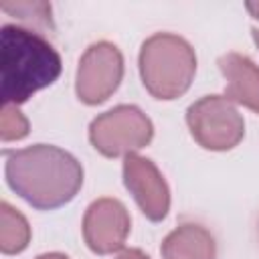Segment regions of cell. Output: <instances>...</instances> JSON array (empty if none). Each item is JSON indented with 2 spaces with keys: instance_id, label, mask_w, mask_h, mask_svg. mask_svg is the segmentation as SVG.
<instances>
[{
  "instance_id": "1",
  "label": "cell",
  "mask_w": 259,
  "mask_h": 259,
  "mask_svg": "<svg viewBox=\"0 0 259 259\" xmlns=\"http://www.w3.org/2000/svg\"><path fill=\"white\" fill-rule=\"evenodd\" d=\"M6 182L38 210H53L75 198L83 184V168L69 152L34 144L22 150L6 152Z\"/></svg>"
},
{
  "instance_id": "2",
  "label": "cell",
  "mask_w": 259,
  "mask_h": 259,
  "mask_svg": "<svg viewBox=\"0 0 259 259\" xmlns=\"http://www.w3.org/2000/svg\"><path fill=\"white\" fill-rule=\"evenodd\" d=\"M61 75V57L36 30L4 24L0 28L2 105H20Z\"/></svg>"
},
{
  "instance_id": "3",
  "label": "cell",
  "mask_w": 259,
  "mask_h": 259,
  "mask_svg": "<svg viewBox=\"0 0 259 259\" xmlns=\"http://www.w3.org/2000/svg\"><path fill=\"white\" fill-rule=\"evenodd\" d=\"M140 77L156 99L184 95L196 73V55L188 40L172 32H156L142 42Z\"/></svg>"
},
{
  "instance_id": "4",
  "label": "cell",
  "mask_w": 259,
  "mask_h": 259,
  "mask_svg": "<svg viewBox=\"0 0 259 259\" xmlns=\"http://www.w3.org/2000/svg\"><path fill=\"white\" fill-rule=\"evenodd\" d=\"M154 138L150 117L136 105H117L97 115L89 125V140L93 148L107 156H127L148 146Z\"/></svg>"
},
{
  "instance_id": "5",
  "label": "cell",
  "mask_w": 259,
  "mask_h": 259,
  "mask_svg": "<svg viewBox=\"0 0 259 259\" xmlns=\"http://www.w3.org/2000/svg\"><path fill=\"white\" fill-rule=\"evenodd\" d=\"M190 136L206 150L225 152L245 136L243 115L225 95H204L186 109Z\"/></svg>"
},
{
  "instance_id": "6",
  "label": "cell",
  "mask_w": 259,
  "mask_h": 259,
  "mask_svg": "<svg viewBox=\"0 0 259 259\" xmlns=\"http://www.w3.org/2000/svg\"><path fill=\"white\" fill-rule=\"evenodd\" d=\"M123 55L107 40L93 42L79 59L75 93L87 105L103 103L121 83Z\"/></svg>"
},
{
  "instance_id": "7",
  "label": "cell",
  "mask_w": 259,
  "mask_h": 259,
  "mask_svg": "<svg viewBox=\"0 0 259 259\" xmlns=\"http://www.w3.org/2000/svg\"><path fill=\"white\" fill-rule=\"evenodd\" d=\"M130 212L115 198L93 200L83 217V237L87 247L97 255H109L125 245L130 235Z\"/></svg>"
},
{
  "instance_id": "8",
  "label": "cell",
  "mask_w": 259,
  "mask_h": 259,
  "mask_svg": "<svg viewBox=\"0 0 259 259\" xmlns=\"http://www.w3.org/2000/svg\"><path fill=\"white\" fill-rule=\"evenodd\" d=\"M123 184L146 219L154 223L166 219L170 210V188L152 160L127 154L123 160Z\"/></svg>"
},
{
  "instance_id": "9",
  "label": "cell",
  "mask_w": 259,
  "mask_h": 259,
  "mask_svg": "<svg viewBox=\"0 0 259 259\" xmlns=\"http://www.w3.org/2000/svg\"><path fill=\"white\" fill-rule=\"evenodd\" d=\"M219 69L227 79L225 97L259 113V67L245 55L227 53L219 59Z\"/></svg>"
},
{
  "instance_id": "10",
  "label": "cell",
  "mask_w": 259,
  "mask_h": 259,
  "mask_svg": "<svg viewBox=\"0 0 259 259\" xmlns=\"http://www.w3.org/2000/svg\"><path fill=\"white\" fill-rule=\"evenodd\" d=\"M160 253L164 259H217V245L202 225L182 223L162 241Z\"/></svg>"
},
{
  "instance_id": "11",
  "label": "cell",
  "mask_w": 259,
  "mask_h": 259,
  "mask_svg": "<svg viewBox=\"0 0 259 259\" xmlns=\"http://www.w3.org/2000/svg\"><path fill=\"white\" fill-rule=\"evenodd\" d=\"M30 243V227L24 214H20L8 202L0 204V249L4 255H16Z\"/></svg>"
},
{
  "instance_id": "12",
  "label": "cell",
  "mask_w": 259,
  "mask_h": 259,
  "mask_svg": "<svg viewBox=\"0 0 259 259\" xmlns=\"http://www.w3.org/2000/svg\"><path fill=\"white\" fill-rule=\"evenodd\" d=\"M0 8L34 28H53L49 2H2Z\"/></svg>"
},
{
  "instance_id": "13",
  "label": "cell",
  "mask_w": 259,
  "mask_h": 259,
  "mask_svg": "<svg viewBox=\"0 0 259 259\" xmlns=\"http://www.w3.org/2000/svg\"><path fill=\"white\" fill-rule=\"evenodd\" d=\"M28 134V119L22 115L18 105H2L0 111V138L2 142L20 140Z\"/></svg>"
},
{
  "instance_id": "14",
  "label": "cell",
  "mask_w": 259,
  "mask_h": 259,
  "mask_svg": "<svg viewBox=\"0 0 259 259\" xmlns=\"http://www.w3.org/2000/svg\"><path fill=\"white\" fill-rule=\"evenodd\" d=\"M115 259H150L146 253H142L140 249H123Z\"/></svg>"
},
{
  "instance_id": "15",
  "label": "cell",
  "mask_w": 259,
  "mask_h": 259,
  "mask_svg": "<svg viewBox=\"0 0 259 259\" xmlns=\"http://www.w3.org/2000/svg\"><path fill=\"white\" fill-rule=\"evenodd\" d=\"M245 6H247V10H249L255 18H259V2H247Z\"/></svg>"
},
{
  "instance_id": "16",
  "label": "cell",
  "mask_w": 259,
  "mask_h": 259,
  "mask_svg": "<svg viewBox=\"0 0 259 259\" xmlns=\"http://www.w3.org/2000/svg\"><path fill=\"white\" fill-rule=\"evenodd\" d=\"M36 259H69V257L63 253H45V255H38Z\"/></svg>"
},
{
  "instance_id": "17",
  "label": "cell",
  "mask_w": 259,
  "mask_h": 259,
  "mask_svg": "<svg viewBox=\"0 0 259 259\" xmlns=\"http://www.w3.org/2000/svg\"><path fill=\"white\" fill-rule=\"evenodd\" d=\"M251 32H253V40H255V45L259 47V28H251Z\"/></svg>"
}]
</instances>
